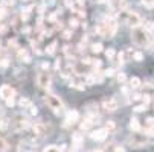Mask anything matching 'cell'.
Wrapping results in <instances>:
<instances>
[{"label":"cell","instance_id":"44","mask_svg":"<svg viewBox=\"0 0 154 152\" xmlns=\"http://www.w3.org/2000/svg\"><path fill=\"white\" fill-rule=\"evenodd\" d=\"M92 62H93V59H92L90 56H84V58H82V64H85V66H90Z\"/></svg>","mask_w":154,"mask_h":152},{"label":"cell","instance_id":"52","mask_svg":"<svg viewBox=\"0 0 154 152\" xmlns=\"http://www.w3.org/2000/svg\"><path fill=\"white\" fill-rule=\"evenodd\" d=\"M76 3H78V6H79V8H82V6L85 5V0H76Z\"/></svg>","mask_w":154,"mask_h":152},{"label":"cell","instance_id":"19","mask_svg":"<svg viewBox=\"0 0 154 152\" xmlns=\"http://www.w3.org/2000/svg\"><path fill=\"white\" fill-rule=\"evenodd\" d=\"M28 76V72L25 69H15V78L17 79H25Z\"/></svg>","mask_w":154,"mask_h":152},{"label":"cell","instance_id":"43","mask_svg":"<svg viewBox=\"0 0 154 152\" xmlns=\"http://www.w3.org/2000/svg\"><path fill=\"white\" fill-rule=\"evenodd\" d=\"M142 100H143V103H145V105H148V103L151 102V96L145 93V94H142Z\"/></svg>","mask_w":154,"mask_h":152},{"label":"cell","instance_id":"57","mask_svg":"<svg viewBox=\"0 0 154 152\" xmlns=\"http://www.w3.org/2000/svg\"><path fill=\"white\" fill-rule=\"evenodd\" d=\"M23 152H34V151H32V149H29V151H23Z\"/></svg>","mask_w":154,"mask_h":152},{"label":"cell","instance_id":"34","mask_svg":"<svg viewBox=\"0 0 154 152\" xmlns=\"http://www.w3.org/2000/svg\"><path fill=\"white\" fill-rule=\"evenodd\" d=\"M105 56H107L108 59H113V58H115V49H112V47L107 49V50H105Z\"/></svg>","mask_w":154,"mask_h":152},{"label":"cell","instance_id":"1","mask_svg":"<svg viewBox=\"0 0 154 152\" xmlns=\"http://www.w3.org/2000/svg\"><path fill=\"white\" fill-rule=\"evenodd\" d=\"M116 31H118V23H116V18H113V17H110V15H107L105 17V20L102 21V23L95 29V32H98L99 35H102L104 38H113L115 37V34H116Z\"/></svg>","mask_w":154,"mask_h":152},{"label":"cell","instance_id":"28","mask_svg":"<svg viewBox=\"0 0 154 152\" xmlns=\"http://www.w3.org/2000/svg\"><path fill=\"white\" fill-rule=\"evenodd\" d=\"M118 8L121 9V12H124L128 8V2H127V0H119V2H118Z\"/></svg>","mask_w":154,"mask_h":152},{"label":"cell","instance_id":"37","mask_svg":"<svg viewBox=\"0 0 154 152\" xmlns=\"http://www.w3.org/2000/svg\"><path fill=\"white\" fill-rule=\"evenodd\" d=\"M6 15H8V11H6V8L0 5V20H3Z\"/></svg>","mask_w":154,"mask_h":152},{"label":"cell","instance_id":"4","mask_svg":"<svg viewBox=\"0 0 154 152\" xmlns=\"http://www.w3.org/2000/svg\"><path fill=\"white\" fill-rule=\"evenodd\" d=\"M9 126L14 133H20V131H23V129L31 126V120L23 114H15L14 119L9 120Z\"/></svg>","mask_w":154,"mask_h":152},{"label":"cell","instance_id":"56","mask_svg":"<svg viewBox=\"0 0 154 152\" xmlns=\"http://www.w3.org/2000/svg\"><path fill=\"white\" fill-rule=\"evenodd\" d=\"M3 114H5V110H3V108H2V106H0V117H2Z\"/></svg>","mask_w":154,"mask_h":152},{"label":"cell","instance_id":"41","mask_svg":"<svg viewBox=\"0 0 154 152\" xmlns=\"http://www.w3.org/2000/svg\"><path fill=\"white\" fill-rule=\"evenodd\" d=\"M75 88L79 90V91H84V90H85V84H84V82H76V84H75Z\"/></svg>","mask_w":154,"mask_h":152},{"label":"cell","instance_id":"16","mask_svg":"<svg viewBox=\"0 0 154 152\" xmlns=\"http://www.w3.org/2000/svg\"><path fill=\"white\" fill-rule=\"evenodd\" d=\"M130 129H131V131H134V133L140 131V123H139L137 117H131L130 119Z\"/></svg>","mask_w":154,"mask_h":152},{"label":"cell","instance_id":"21","mask_svg":"<svg viewBox=\"0 0 154 152\" xmlns=\"http://www.w3.org/2000/svg\"><path fill=\"white\" fill-rule=\"evenodd\" d=\"M57 46H58V43H57V41H52L51 46H48V49H46V53H48V55H54L55 50H57Z\"/></svg>","mask_w":154,"mask_h":152},{"label":"cell","instance_id":"31","mask_svg":"<svg viewBox=\"0 0 154 152\" xmlns=\"http://www.w3.org/2000/svg\"><path fill=\"white\" fill-rule=\"evenodd\" d=\"M142 5L148 9H152L154 8V0H142Z\"/></svg>","mask_w":154,"mask_h":152},{"label":"cell","instance_id":"29","mask_svg":"<svg viewBox=\"0 0 154 152\" xmlns=\"http://www.w3.org/2000/svg\"><path fill=\"white\" fill-rule=\"evenodd\" d=\"M8 142L5 140V139H2L0 137V152H5V151H8Z\"/></svg>","mask_w":154,"mask_h":152},{"label":"cell","instance_id":"8","mask_svg":"<svg viewBox=\"0 0 154 152\" xmlns=\"http://www.w3.org/2000/svg\"><path fill=\"white\" fill-rule=\"evenodd\" d=\"M128 142L133 145V148H143L146 145V136H143V134H133L128 139Z\"/></svg>","mask_w":154,"mask_h":152},{"label":"cell","instance_id":"6","mask_svg":"<svg viewBox=\"0 0 154 152\" xmlns=\"http://www.w3.org/2000/svg\"><path fill=\"white\" fill-rule=\"evenodd\" d=\"M51 126H48L46 123L43 122H38L35 125H32V131H34V136H38V137H45V136H49L51 134Z\"/></svg>","mask_w":154,"mask_h":152},{"label":"cell","instance_id":"3","mask_svg":"<svg viewBox=\"0 0 154 152\" xmlns=\"http://www.w3.org/2000/svg\"><path fill=\"white\" fill-rule=\"evenodd\" d=\"M43 100H45V103L54 111L55 116H60V114L63 113L64 105H63V102H61V99H60L58 96H55V94H52V93H48L45 97H43Z\"/></svg>","mask_w":154,"mask_h":152},{"label":"cell","instance_id":"32","mask_svg":"<svg viewBox=\"0 0 154 152\" xmlns=\"http://www.w3.org/2000/svg\"><path fill=\"white\" fill-rule=\"evenodd\" d=\"M149 128H154V119L152 117H148L145 120V129H149Z\"/></svg>","mask_w":154,"mask_h":152},{"label":"cell","instance_id":"12","mask_svg":"<svg viewBox=\"0 0 154 152\" xmlns=\"http://www.w3.org/2000/svg\"><path fill=\"white\" fill-rule=\"evenodd\" d=\"M84 110H87V116H99V105L96 102H87Z\"/></svg>","mask_w":154,"mask_h":152},{"label":"cell","instance_id":"47","mask_svg":"<svg viewBox=\"0 0 154 152\" xmlns=\"http://www.w3.org/2000/svg\"><path fill=\"white\" fill-rule=\"evenodd\" d=\"M29 110H31V114H32V116H37V114H38V110H37V106H35V105H31V106H29Z\"/></svg>","mask_w":154,"mask_h":152},{"label":"cell","instance_id":"49","mask_svg":"<svg viewBox=\"0 0 154 152\" xmlns=\"http://www.w3.org/2000/svg\"><path fill=\"white\" fill-rule=\"evenodd\" d=\"M61 62H63V59H60V58L55 61V69H57V70H60V69H61Z\"/></svg>","mask_w":154,"mask_h":152},{"label":"cell","instance_id":"51","mask_svg":"<svg viewBox=\"0 0 154 152\" xmlns=\"http://www.w3.org/2000/svg\"><path fill=\"white\" fill-rule=\"evenodd\" d=\"M41 69L43 70H49V62H43L41 64Z\"/></svg>","mask_w":154,"mask_h":152},{"label":"cell","instance_id":"22","mask_svg":"<svg viewBox=\"0 0 154 152\" xmlns=\"http://www.w3.org/2000/svg\"><path fill=\"white\" fill-rule=\"evenodd\" d=\"M115 129H116V125H115L113 120H108V122L105 123V131H107L108 134H110V133H113Z\"/></svg>","mask_w":154,"mask_h":152},{"label":"cell","instance_id":"38","mask_svg":"<svg viewBox=\"0 0 154 152\" xmlns=\"http://www.w3.org/2000/svg\"><path fill=\"white\" fill-rule=\"evenodd\" d=\"M29 17H31V14H29V12H26V11H21V15H20L21 21H28V20H29Z\"/></svg>","mask_w":154,"mask_h":152},{"label":"cell","instance_id":"58","mask_svg":"<svg viewBox=\"0 0 154 152\" xmlns=\"http://www.w3.org/2000/svg\"><path fill=\"white\" fill-rule=\"evenodd\" d=\"M95 152H105V151H102V149H99V151H95Z\"/></svg>","mask_w":154,"mask_h":152},{"label":"cell","instance_id":"13","mask_svg":"<svg viewBox=\"0 0 154 152\" xmlns=\"http://www.w3.org/2000/svg\"><path fill=\"white\" fill-rule=\"evenodd\" d=\"M107 136H108V133L105 131V128H99V129H96V131H93L90 134V137L96 142H104L107 139Z\"/></svg>","mask_w":154,"mask_h":152},{"label":"cell","instance_id":"42","mask_svg":"<svg viewBox=\"0 0 154 152\" xmlns=\"http://www.w3.org/2000/svg\"><path fill=\"white\" fill-rule=\"evenodd\" d=\"M92 64H93V67H95L96 70H99V69H101V66H102V61H101V59H93V62H92Z\"/></svg>","mask_w":154,"mask_h":152},{"label":"cell","instance_id":"25","mask_svg":"<svg viewBox=\"0 0 154 152\" xmlns=\"http://www.w3.org/2000/svg\"><path fill=\"white\" fill-rule=\"evenodd\" d=\"M90 49H92V52L93 53H99V52H102V44H101V43H95V44H92L90 46Z\"/></svg>","mask_w":154,"mask_h":152},{"label":"cell","instance_id":"36","mask_svg":"<svg viewBox=\"0 0 154 152\" xmlns=\"http://www.w3.org/2000/svg\"><path fill=\"white\" fill-rule=\"evenodd\" d=\"M43 152H60V151H58V146L51 145V146H46V149L43 151Z\"/></svg>","mask_w":154,"mask_h":152},{"label":"cell","instance_id":"33","mask_svg":"<svg viewBox=\"0 0 154 152\" xmlns=\"http://www.w3.org/2000/svg\"><path fill=\"white\" fill-rule=\"evenodd\" d=\"M60 2H61V5H63V6L73 9V2H72V0H60Z\"/></svg>","mask_w":154,"mask_h":152},{"label":"cell","instance_id":"9","mask_svg":"<svg viewBox=\"0 0 154 152\" xmlns=\"http://www.w3.org/2000/svg\"><path fill=\"white\" fill-rule=\"evenodd\" d=\"M102 106H104V110H105V111H108V113H115V111L118 110L119 103H118V100L113 99V97H105V99L102 100Z\"/></svg>","mask_w":154,"mask_h":152},{"label":"cell","instance_id":"48","mask_svg":"<svg viewBox=\"0 0 154 152\" xmlns=\"http://www.w3.org/2000/svg\"><path fill=\"white\" fill-rule=\"evenodd\" d=\"M131 99H133V100H140L142 99V94L140 93H134L133 96H131Z\"/></svg>","mask_w":154,"mask_h":152},{"label":"cell","instance_id":"45","mask_svg":"<svg viewBox=\"0 0 154 152\" xmlns=\"http://www.w3.org/2000/svg\"><path fill=\"white\" fill-rule=\"evenodd\" d=\"M14 105H15V99H14V97H9V99H6V106L12 108Z\"/></svg>","mask_w":154,"mask_h":152},{"label":"cell","instance_id":"59","mask_svg":"<svg viewBox=\"0 0 154 152\" xmlns=\"http://www.w3.org/2000/svg\"><path fill=\"white\" fill-rule=\"evenodd\" d=\"M70 152H76V151H70Z\"/></svg>","mask_w":154,"mask_h":152},{"label":"cell","instance_id":"50","mask_svg":"<svg viewBox=\"0 0 154 152\" xmlns=\"http://www.w3.org/2000/svg\"><path fill=\"white\" fill-rule=\"evenodd\" d=\"M115 152H125L124 146H115Z\"/></svg>","mask_w":154,"mask_h":152},{"label":"cell","instance_id":"60","mask_svg":"<svg viewBox=\"0 0 154 152\" xmlns=\"http://www.w3.org/2000/svg\"><path fill=\"white\" fill-rule=\"evenodd\" d=\"M152 52H154V47H152Z\"/></svg>","mask_w":154,"mask_h":152},{"label":"cell","instance_id":"23","mask_svg":"<svg viewBox=\"0 0 154 152\" xmlns=\"http://www.w3.org/2000/svg\"><path fill=\"white\" fill-rule=\"evenodd\" d=\"M84 84H85V85H96V81H95V76H93V73H90V75H87V76H85V81H84Z\"/></svg>","mask_w":154,"mask_h":152},{"label":"cell","instance_id":"15","mask_svg":"<svg viewBox=\"0 0 154 152\" xmlns=\"http://www.w3.org/2000/svg\"><path fill=\"white\" fill-rule=\"evenodd\" d=\"M72 143H73L75 148H79L84 143V136L81 133H73L72 134Z\"/></svg>","mask_w":154,"mask_h":152},{"label":"cell","instance_id":"30","mask_svg":"<svg viewBox=\"0 0 154 152\" xmlns=\"http://www.w3.org/2000/svg\"><path fill=\"white\" fill-rule=\"evenodd\" d=\"M146 108H148V105L142 103V105H137V106H134V108H133V111H134V113H142V111H146Z\"/></svg>","mask_w":154,"mask_h":152},{"label":"cell","instance_id":"5","mask_svg":"<svg viewBox=\"0 0 154 152\" xmlns=\"http://www.w3.org/2000/svg\"><path fill=\"white\" fill-rule=\"evenodd\" d=\"M52 84V78L48 72H40L38 76H37V85L43 90H48Z\"/></svg>","mask_w":154,"mask_h":152},{"label":"cell","instance_id":"55","mask_svg":"<svg viewBox=\"0 0 154 152\" xmlns=\"http://www.w3.org/2000/svg\"><path fill=\"white\" fill-rule=\"evenodd\" d=\"M122 93H124V94L128 93V87H124V88H122Z\"/></svg>","mask_w":154,"mask_h":152},{"label":"cell","instance_id":"46","mask_svg":"<svg viewBox=\"0 0 154 152\" xmlns=\"http://www.w3.org/2000/svg\"><path fill=\"white\" fill-rule=\"evenodd\" d=\"M70 37H72V31H64L63 32V38L64 40H69Z\"/></svg>","mask_w":154,"mask_h":152},{"label":"cell","instance_id":"53","mask_svg":"<svg viewBox=\"0 0 154 152\" xmlns=\"http://www.w3.org/2000/svg\"><path fill=\"white\" fill-rule=\"evenodd\" d=\"M29 32H31V28H28V26L23 28V34H29Z\"/></svg>","mask_w":154,"mask_h":152},{"label":"cell","instance_id":"11","mask_svg":"<svg viewBox=\"0 0 154 152\" xmlns=\"http://www.w3.org/2000/svg\"><path fill=\"white\" fill-rule=\"evenodd\" d=\"M78 120H79V113H78L76 110H72V111H69V113H67V116H66V120H64V126L67 128V126H70V125L76 123Z\"/></svg>","mask_w":154,"mask_h":152},{"label":"cell","instance_id":"10","mask_svg":"<svg viewBox=\"0 0 154 152\" xmlns=\"http://www.w3.org/2000/svg\"><path fill=\"white\" fill-rule=\"evenodd\" d=\"M14 93H15V90L12 88L11 85H8V84H5V85L0 87V99L6 100V99H9V97H14Z\"/></svg>","mask_w":154,"mask_h":152},{"label":"cell","instance_id":"54","mask_svg":"<svg viewBox=\"0 0 154 152\" xmlns=\"http://www.w3.org/2000/svg\"><path fill=\"white\" fill-rule=\"evenodd\" d=\"M96 2L102 5V3H108V2H110V0H96Z\"/></svg>","mask_w":154,"mask_h":152},{"label":"cell","instance_id":"27","mask_svg":"<svg viewBox=\"0 0 154 152\" xmlns=\"http://www.w3.org/2000/svg\"><path fill=\"white\" fill-rule=\"evenodd\" d=\"M81 23L78 21V18H75V17H70V20H69V26L72 28V29H75V28H78Z\"/></svg>","mask_w":154,"mask_h":152},{"label":"cell","instance_id":"35","mask_svg":"<svg viewBox=\"0 0 154 152\" xmlns=\"http://www.w3.org/2000/svg\"><path fill=\"white\" fill-rule=\"evenodd\" d=\"M115 73H116L115 69H107V70L104 72V76H105V78H112V76H115Z\"/></svg>","mask_w":154,"mask_h":152},{"label":"cell","instance_id":"18","mask_svg":"<svg viewBox=\"0 0 154 152\" xmlns=\"http://www.w3.org/2000/svg\"><path fill=\"white\" fill-rule=\"evenodd\" d=\"M130 87L131 88H139V87H142V81L137 76H133L130 79Z\"/></svg>","mask_w":154,"mask_h":152},{"label":"cell","instance_id":"20","mask_svg":"<svg viewBox=\"0 0 154 152\" xmlns=\"http://www.w3.org/2000/svg\"><path fill=\"white\" fill-rule=\"evenodd\" d=\"M18 105H20L21 108H29V106L32 105V102H31L28 97H21V99L18 100Z\"/></svg>","mask_w":154,"mask_h":152},{"label":"cell","instance_id":"40","mask_svg":"<svg viewBox=\"0 0 154 152\" xmlns=\"http://www.w3.org/2000/svg\"><path fill=\"white\" fill-rule=\"evenodd\" d=\"M14 3H15V0H2V6H14Z\"/></svg>","mask_w":154,"mask_h":152},{"label":"cell","instance_id":"2","mask_svg":"<svg viewBox=\"0 0 154 152\" xmlns=\"http://www.w3.org/2000/svg\"><path fill=\"white\" fill-rule=\"evenodd\" d=\"M131 40H133L134 44H137L140 47H146L151 43V34H148L146 31H143L140 28H136L131 32Z\"/></svg>","mask_w":154,"mask_h":152},{"label":"cell","instance_id":"24","mask_svg":"<svg viewBox=\"0 0 154 152\" xmlns=\"http://www.w3.org/2000/svg\"><path fill=\"white\" fill-rule=\"evenodd\" d=\"M142 29L146 31L148 34H151V32H154V23H152V21H145V25H143Z\"/></svg>","mask_w":154,"mask_h":152},{"label":"cell","instance_id":"17","mask_svg":"<svg viewBox=\"0 0 154 152\" xmlns=\"http://www.w3.org/2000/svg\"><path fill=\"white\" fill-rule=\"evenodd\" d=\"M9 129V120L6 117H0V131L5 133Z\"/></svg>","mask_w":154,"mask_h":152},{"label":"cell","instance_id":"14","mask_svg":"<svg viewBox=\"0 0 154 152\" xmlns=\"http://www.w3.org/2000/svg\"><path fill=\"white\" fill-rule=\"evenodd\" d=\"M17 58H18V61L25 62V64H29V62L32 61V56L26 52V49H18V52H17Z\"/></svg>","mask_w":154,"mask_h":152},{"label":"cell","instance_id":"7","mask_svg":"<svg viewBox=\"0 0 154 152\" xmlns=\"http://www.w3.org/2000/svg\"><path fill=\"white\" fill-rule=\"evenodd\" d=\"M125 23H127V26L136 29V28H139V26H140L142 18H140L136 12H128V14H127V18H125Z\"/></svg>","mask_w":154,"mask_h":152},{"label":"cell","instance_id":"26","mask_svg":"<svg viewBox=\"0 0 154 152\" xmlns=\"http://www.w3.org/2000/svg\"><path fill=\"white\" fill-rule=\"evenodd\" d=\"M133 61H136V62H142L143 61V53L142 52H134L133 53V58H131Z\"/></svg>","mask_w":154,"mask_h":152},{"label":"cell","instance_id":"39","mask_svg":"<svg viewBox=\"0 0 154 152\" xmlns=\"http://www.w3.org/2000/svg\"><path fill=\"white\" fill-rule=\"evenodd\" d=\"M116 78H118V81H119V82H121V84H124V82H125V81H127V76H125V73H122V72H119V73H118V76H116Z\"/></svg>","mask_w":154,"mask_h":152}]
</instances>
